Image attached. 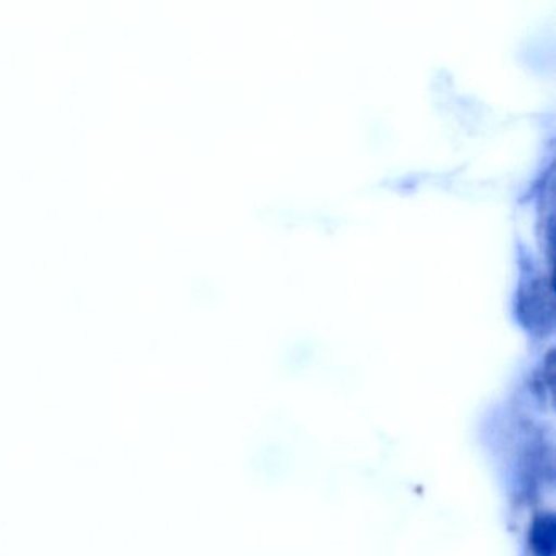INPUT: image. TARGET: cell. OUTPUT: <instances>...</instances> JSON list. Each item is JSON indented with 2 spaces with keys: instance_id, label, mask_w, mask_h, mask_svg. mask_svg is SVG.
<instances>
[{
  "instance_id": "1",
  "label": "cell",
  "mask_w": 556,
  "mask_h": 556,
  "mask_svg": "<svg viewBox=\"0 0 556 556\" xmlns=\"http://www.w3.org/2000/svg\"><path fill=\"white\" fill-rule=\"evenodd\" d=\"M532 546L539 556H553L555 553V522L553 517L536 520L532 530Z\"/></svg>"
}]
</instances>
